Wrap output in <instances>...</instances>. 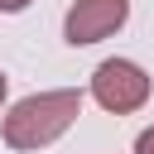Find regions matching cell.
<instances>
[{
  "instance_id": "1",
  "label": "cell",
  "mask_w": 154,
  "mask_h": 154,
  "mask_svg": "<svg viewBox=\"0 0 154 154\" xmlns=\"http://www.w3.org/2000/svg\"><path fill=\"white\" fill-rule=\"evenodd\" d=\"M82 101H87V91H77V87L34 91V96H24V101H14V106L5 111L0 140H5L14 154H38V149L58 144V140L77 125Z\"/></svg>"
},
{
  "instance_id": "2",
  "label": "cell",
  "mask_w": 154,
  "mask_h": 154,
  "mask_svg": "<svg viewBox=\"0 0 154 154\" xmlns=\"http://www.w3.org/2000/svg\"><path fill=\"white\" fill-rule=\"evenodd\" d=\"M149 91H154V82H149V72H144L135 58H106V63H96V72H91V101H96L101 111H111V116L140 111V106L149 101Z\"/></svg>"
},
{
  "instance_id": "3",
  "label": "cell",
  "mask_w": 154,
  "mask_h": 154,
  "mask_svg": "<svg viewBox=\"0 0 154 154\" xmlns=\"http://www.w3.org/2000/svg\"><path fill=\"white\" fill-rule=\"evenodd\" d=\"M125 19H130V0H72L63 14V38L72 48H87L111 38Z\"/></svg>"
},
{
  "instance_id": "4",
  "label": "cell",
  "mask_w": 154,
  "mask_h": 154,
  "mask_svg": "<svg viewBox=\"0 0 154 154\" xmlns=\"http://www.w3.org/2000/svg\"><path fill=\"white\" fill-rule=\"evenodd\" d=\"M135 154H154V125H144L135 135Z\"/></svg>"
},
{
  "instance_id": "5",
  "label": "cell",
  "mask_w": 154,
  "mask_h": 154,
  "mask_svg": "<svg viewBox=\"0 0 154 154\" xmlns=\"http://www.w3.org/2000/svg\"><path fill=\"white\" fill-rule=\"evenodd\" d=\"M34 0H0V14H19V10H29Z\"/></svg>"
},
{
  "instance_id": "6",
  "label": "cell",
  "mask_w": 154,
  "mask_h": 154,
  "mask_svg": "<svg viewBox=\"0 0 154 154\" xmlns=\"http://www.w3.org/2000/svg\"><path fill=\"white\" fill-rule=\"evenodd\" d=\"M5 91H10V77H5V67H0V101H5Z\"/></svg>"
}]
</instances>
